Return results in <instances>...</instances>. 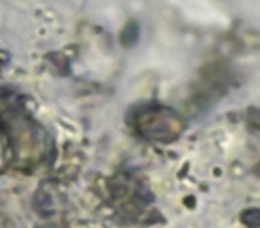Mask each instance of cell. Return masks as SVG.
Listing matches in <instances>:
<instances>
[{
  "label": "cell",
  "mask_w": 260,
  "mask_h": 228,
  "mask_svg": "<svg viewBox=\"0 0 260 228\" xmlns=\"http://www.w3.org/2000/svg\"><path fill=\"white\" fill-rule=\"evenodd\" d=\"M139 136L152 143H171L182 134L184 123L177 112L162 105H152L136 114Z\"/></svg>",
  "instance_id": "6da1fadb"
},
{
  "label": "cell",
  "mask_w": 260,
  "mask_h": 228,
  "mask_svg": "<svg viewBox=\"0 0 260 228\" xmlns=\"http://www.w3.org/2000/svg\"><path fill=\"white\" fill-rule=\"evenodd\" d=\"M241 221L248 228H260V209H248L241 214Z\"/></svg>",
  "instance_id": "7a4b0ae2"
}]
</instances>
